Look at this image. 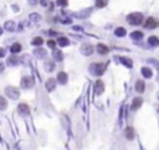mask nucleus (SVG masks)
Segmentation results:
<instances>
[{"mask_svg": "<svg viewBox=\"0 0 159 150\" xmlns=\"http://www.w3.org/2000/svg\"><path fill=\"white\" fill-rule=\"evenodd\" d=\"M103 82L101 81V80H98V81H96V92L97 93H102L103 92Z\"/></svg>", "mask_w": 159, "mask_h": 150, "instance_id": "19", "label": "nucleus"}, {"mask_svg": "<svg viewBox=\"0 0 159 150\" xmlns=\"http://www.w3.org/2000/svg\"><path fill=\"white\" fill-rule=\"evenodd\" d=\"M36 55V56L39 57V59H44V57H46V51L45 50H42V49H36L35 50V52H34Z\"/></svg>", "mask_w": 159, "mask_h": 150, "instance_id": "18", "label": "nucleus"}, {"mask_svg": "<svg viewBox=\"0 0 159 150\" xmlns=\"http://www.w3.org/2000/svg\"><path fill=\"white\" fill-rule=\"evenodd\" d=\"M52 56H53V59H55L56 61H62V59H63V55H62V52H61L60 50H53V52H52Z\"/></svg>", "mask_w": 159, "mask_h": 150, "instance_id": "16", "label": "nucleus"}, {"mask_svg": "<svg viewBox=\"0 0 159 150\" xmlns=\"http://www.w3.org/2000/svg\"><path fill=\"white\" fill-rule=\"evenodd\" d=\"M1 34H3V29H1V27H0V35H1Z\"/></svg>", "mask_w": 159, "mask_h": 150, "instance_id": "35", "label": "nucleus"}, {"mask_svg": "<svg viewBox=\"0 0 159 150\" xmlns=\"http://www.w3.org/2000/svg\"><path fill=\"white\" fill-rule=\"evenodd\" d=\"M47 46H49V47H51V49H53V50H55L56 42H55V41H53V40H49V41H47Z\"/></svg>", "mask_w": 159, "mask_h": 150, "instance_id": "30", "label": "nucleus"}, {"mask_svg": "<svg viewBox=\"0 0 159 150\" xmlns=\"http://www.w3.org/2000/svg\"><path fill=\"white\" fill-rule=\"evenodd\" d=\"M42 42H44V40L41 39V37H35V39L32 40V45H35V46L42 45Z\"/></svg>", "mask_w": 159, "mask_h": 150, "instance_id": "28", "label": "nucleus"}, {"mask_svg": "<svg viewBox=\"0 0 159 150\" xmlns=\"http://www.w3.org/2000/svg\"><path fill=\"white\" fill-rule=\"evenodd\" d=\"M39 18L40 16L38 15V14H32L31 15V20H39Z\"/></svg>", "mask_w": 159, "mask_h": 150, "instance_id": "33", "label": "nucleus"}, {"mask_svg": "<svg viewBox=\"0 0 159 150\" xmlns=\"http://www.w3.org/2000/svg\"><path fill=\"white\" fill-rule=\"evenodd\" d=\"M20 62V59L16 55H13V56H10L8 59V64L9 66H16V64H19Z\"/></svg>", "mask_w": 159, "mask_h": 150, "instance_id": "10", "label": "nucleus"}, {"mask_svg": "<svg viewBox=\"0 0 159 150\" xmlns=\"http://www.w3.org/2000/svg\"><path fill=\"white\" fill-rule=\"evenodd\" d=\"M108 51H110V49H108L106 45H103V43H98V45H97V52L98 53L106 55V53H108Z\"/></svg>", "mask_w": 159, "mask_h": 150, "instance_id": "14", "label": "nucleus"}, {"mask_svg": "<svg viewBox=\"0 0 159 150\" xmlns=\"http://www.w3.org/2000/svg\"><path fill=\"white\" fill-rule=\"evenodd\" d=\"M81 52H82L83 55H86V56H88V55H91L93 52V47L91 45H83L82 47H81Z\"/></svg>", "mask_w": 159, "mask_h": 150, "instance_id": "13", "label": "nucleus"}, {"mask_svg": "<svg viewBox=\"0 0 159 150\" xmlns=\"http://www.w3.org/2000/svg\"><path fill=\"white\" fill-rule=\"evenodd\" d=\"M142 104H143V99H142L141 97H136L133 99V102H132V104H131V109L132 111H137Z\"/></svg>", "mask_w": 159, "mask_h": 150, "instance_id": "7", "label": "nucleus"}, {"mask_svg": "<svg viewBox=\"0 0 159 150\" xmlns=\"http://www.w3.org/2000/svg\"><path fill=\"white\" fill-rule=\"evenodd\" d=\"M6 107H8V102L4 97L0 95V111H4V109H6Z\"/></svg>", "mask_w": 159, "mask_h": 150, "instance_id": "25", "label": "nucleus"}, {"mask_svg": "<svg viewBox=\"0 0 159 150\" xmlns=\"http://www.w3.org/2000/svg\"><path fill=\"white\" fill-rule=\"evenodd\" d=\"M5 29L8 31H14L15 30V22L14 21H6L5 22Z\"/></svg>", "mask_w": 159, "mask_h": 150, "instance_id": "21", "label": "nucleus"}, {"mask_svg": "<svg viewBox=\"0 0 159 150\" xmlns=\"http://www.w3.org/2000/svg\"><path fill=\"white\" fill-rule=\"evenodd\" d=\"M45 87H46L47 91H53V89H55V87H56V81L53 80V78H50V80H47Z\"/></svg>", "mask_w": 159, "mask_h": 150, "instance_id": "11", "label": "nucleus"}, {"mask_svg": "<svg viewBox=\"0 0 159 150\" xmlns=\"http://www.w3.org/2000/svg\"><path fill=\"white\" fill-rule=\"evenodd\" d=\"M57 43L60 45V47H63V46H67L70 43V41L66 39V37H60L59 40H57Z\"/></svg>", "mask_w": 159, "mask_h": 150, "instance_id": "20", "label": "nucleus"}, {"mask_svg": "<svg viewBox=\"0 0 159 150\" xmlns=\"http://www.w3.org/2000/svg\"><path fill=\"white\" fill-rule=\"evenodd\" d=\"M127 22L131 24V25H141V24H143V14L142 13H132L129 15L127 16Z\"/></svg>", "mask_w": 159, "mask_h": 150, "instance_id": "1", "label": "nucleus"}, {"mask_svg": "<svg viewBox=\"0 0 159 150\" xmlns=\"http://www.w3.org/2000/svg\"><path fill=\"white\" fill-rule=\"evenodd\" d=\"M148 43L153 47H157V46H159V39L157 36H150L149 39H148Z\"/></svg>", "mask_w": 159, "mask_h": 150, "instance_id": "15", "label": "nucleus"}, {"mask_svg": "<svg viewBox=\"0 0 159 150\" xmlns=\"http://www.w3.org/2000/svg\"><path fill=\"white\" fill-rule=\"evenodd\" d=\"M34 84H35V81H34L32 77H30V76L22 77V80H21V87L22 88H31V87H34Z\"/></svg>", "mask_w": 159, "mask_h": 150, "instance_id": "5", "label": "nucleus"}, {"mask_svg": "<svg viewBox=\"0 0 159 150\" xmlns=\"http://www.w3.org/2000/svg\"><path fill=\"white\" fill-rule=\"evenodd\" d=\"M4 68H5V66H4V63H3V62H0V73H1L3 71H4Z\"/></svg>", "mask_w": 159, "mask_h": 150, "instance_id": "34", "label": "nucleus"}, {"mask_svg": "<svg viewBox=\"0 0 159 150\" xmlns=\"http://www.w3.org/2000/svg\"><path fill=\"white\" fill-rule=\"evenodd\" d=\"M158 112H159V108H158Z\"/></svg>", "mask_w": 159, "mask_h": 150, "instance_id": "36", "label": "nucleus"}, {"mask_svg": "<svg viewBox=\"0 0 159 150\" xmlns=\"http://www.w3.org/2000/svg\"><path fill=\"white\" fill-rule=\"evenodd\" d=\"M67 4H69L67 0H57V5L60 6H67Z\"/></svg>", "mask_w": 159, "mask_h": 150, "instance_id": "31", "label": "nucleus"}, {"mask_svg": "<svg viewBox=\"0 0 159 150\" xmlns=\"http://www.w3.org/2000/svg\"><path fill=\"white\" fill-rule=\"evenodd\" d=\"M142 74H143L145 78H150L152 74H153V72H152V70L149 67H143L142 68Z\"/></svg>", "mask_w": 159, "mask_h": 150, "instance_id": "17", "label": "nucleus"}, {"mask_svg": "<svg viewBox=\"0 0 159 150\" xmlns=\"http://www.w3.org/2000/svg\"><path fill=\"white\" fill-rule=\"evenodd\" d=\"M158 98H159V97H158Z\"/></svg>", "mask_w": 159, "mask_h": 150, "instance_id": "37", "label": "nucleus"}, {"mask_svg": "<svg viewBox=\"0 0 159 150\" xmlns=\"http://www.w3.org/2000/svg\"><path fill=\"white\" fill-rule=\"evenodd\" d=\"M114 34H116L117 36H119V37H123V36H126L127 32H126V30H124V27H117Z\"/></svg>", "mask_w": 159, "mask_h": 150, "instance_id": "22", "label": "nucleus"}, {"mask_svg": "<svg viewBox=\"0 0 159 150\" xmlns=\"http://www.w3.org/2000/svg\"><path fill=\"white\" fill-rule=\"evenodd\" d=\"M131 37L134 39V40H141L142 37H143V32L142 31H134V32L131 34Z\"/></svg>", "mask_w": 159, "mask_h": 150, "instance_id": "24", "label": "nucleus"}, {"mask_svg": "<svg viewBox=\"0 0 159 150\" xmlns=\"http://www.w3.org/2000/svg\"><path fill=\"white\" fill-rule=\"evenodd\" d=\"M145 89V84H144V82L142 81V80H138L136 82V91L138 92V93H143Z\"/></svg>", "mask_w": 159, "mask_h": 150, "instance_id": "12", "label": "nucleus"}, {"mask_svg": "<svg viewBox=\"0 0 159 150\" xmlns=\"http://www.w3.org/2000/svg\"><path fill=\"white\" fill-rule=\"evenodd\" d=\"M124 135H126V138L128 140H133L134 136H136V133H134V129L132 127H127L126 130H124Z\"/></svg>", "mask_w": 159, "mask_h": 150, "instance_id": "8", "label": "nucleus"}, {"mask_svg": "<svg viewBox=\"0 0 159 150\" xmlns=\"http://www.w3.org/2000/svg\"><path fill=\"white\" fill-rule=\"evenodd\" d=\"M91 71L97 74V76H101L104 71H106V64L104 63H93L92 66H91Z\"/></svg>", "mask_w": 159, "mask_h": 150, "instance_id": "3", "label": "nucleus"}, {"mask_svg": "<svg viewBox=\"0 0 159 150\" xmlns=\"http://www.w3.org/2000/svg\"><path fill=\"white\" fill-rule=\"evenodd\" d=\"M158 26H159V21L157 19H154V18H148L144 21V27H145V29L154 30V29H157Z\"/></svg>", "mask_w": 159, "mask_h": 150, "instance_id": "4", "label": "nucleus"}, {"mask_svg": "<svg viewBox=\"0 0 159 150\" xmlns=\"http://www.w3.org/2000/svg\"><path fill=\"white\" fill-rule=\"evenodd\" d=\"M5 53H6L5 49H0V57H4V56H5Z\"/></svg>", "mask_w": 159, "mask_h": 150, "instance_id": "32", "label": "nucleus"}, {"mask_svg": "<svg viewBox=\"0 0 159 150\" xmlns=\"http://www.w3.org/2000/svg\"><path fill=\"white\" fill-rule=\"evenodd\" d=\"M18 112H19L20 115L26 117V115L30 114V108H29V105L26 103H21V104H19V107H18Z\"/></svg>", "mask_w": 159, "mask_h": 150, "instance_id": "6", "label": "nucleus"}, {"mask_svg": "<svg viewBox=\"0 0 159 150\" xmlns=\"http://www.w3.org/2000/svg\"><path fill=\"white\" fill-rule=\"evenodd\" d=\"M10 50H11V52H14V53L20 52V51H21V45H20V43H14V45L10 47Z\"/></svg>", "mask_w": 159, "mask_h": 150, "instance_id": "27", "label": "nucleus"}, {"mask_svg": "<svg viewBox=\"0 0 159 150\" xmlns=\"http://www.w3.org/2000/svg\"><path fill=\"white\" fill-rule=\"evenodd\" d=\"M5 94L8 95L9 98H11V99H18L19 98V95H20V92L18 88H15V87H6L5 88Z\"/></svg>", "mask_w": 159, "mask_h": 150, "instance_id": "2", "label": "nucleus"}, {"mask_svg": "<svg viewBox=\"0 0 159 150\" xmlns=\"http://www.w3.org/2000/svg\"><path fill=\"white\" fill-rule=\"evenodd\" d=\"M53 68H55V63H53L52 61H47V62H45V70L46 71L51 72V71H53Z\"/></svg>", "mask_w": 159, "mask_h": 150, "instance_id": "23", "label": "nucleus"}, {"mask_svg": "<svg viewBox=\"0 0 159 150\" xmlns=\"http://www.w3.org/2000/svg\"><path fill=\"white\" fill-rule=\"evenodd\" d=\"M121 61H122V62H123V63H126L127 64V66L128 67H132V64H133V63H132V61L131 60H128V59H124V57H122V59H121Z\"/></svg>", "mask_w": 159, "mask_h": 150, "instance_id": "29", "label": "nucleus"}, {"mask_svg": "<svg viewBox=\"0 0 159 150\" xmlns=\"http://www.w3.org/2000/svg\"><path fill=\"white\" fill-rule=\"evenodd\" d=\"M57 81H59L61 84L67 83V81H69L67 73H65V72H59V73H57Z\"/></svg>", "mask_w": 159, "mask_h": 150, "instance_id": "9", "label": "nucleus"}, {"mask_svg": "<svg viewBox=\"0 0 159 150\" xmlns=\"http://www.w3.org/2000/svg\"><path fill=\"white\" fill-rule=\"evenodd\" d=\"M110 0H96V8H104Z\"/></svg>", "mask_w": 159, "mask_h": 150, "instance_id": "26", "label": "nucleus"}]
</instances>
